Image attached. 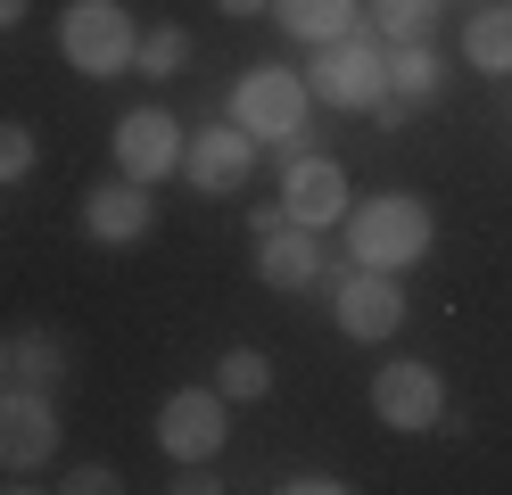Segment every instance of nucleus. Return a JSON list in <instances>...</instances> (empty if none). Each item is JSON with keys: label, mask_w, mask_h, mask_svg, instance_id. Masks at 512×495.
I'll list each match as a JSON object with an SVG mask.
<instances>
[{"label": "nucleus", "mask_w": 512, "mask_h": 495, "mask_svg": "<svg viewBox=\"0 0 512 495\" xmlns=\"http://www.w3.org/2000/svg\"><path fill=\"white\" fill-rule=\"evenodd\" d=\"M347 256L356 264H380V273H405V264H422L430 256V240H438V223H430V207L413 190H380V198H364V207H347Z\"/></svg>", "instance_id": "1"}, {"label": "nucleus", "mask_w": 512, "mask_h": 495, "mask_svg": "<svg viewBox=\"0 0 512 495\" xmlns=\"http://www.w3.org/2000/svg\"><path fill=\"white\" fill-rule=\"evenodd\" d=\"M133 50H141V25H133L124 0H67V9H58V58H67L75 75L108 83V75L133 66Z\"/></svg>", "instance_id": "2"}, {"label": "nucleus", "mask_w": 512, "mask_h": 495, "mask_svg": "<svg viewBox=\"0 0 512 495\" xmlns=\"http://www.w3.org/2000/svg\"><path fill=\"white\" fill-rule=\"evenodd\" d=\"M306 91L339 116H372V99L389 91V42L380 33H339V42H314Z\"/></svg>", "instance_id": "3"}, {"label": "nucleus", "mask_w": 512, "mask_h": 495, "mask_svg": "<svg viewBox=\"0 0 512 495\" xmlns=\"http://www.w3.org/2000/svg\"><path fill=\"white\" fill-rule=\"evenodd\" d=\"M323 281H331V322L347 330V339L389 347L397 330H405V281H397V273L347 256V264H323Z\"/></svg>", "instance_id": "4"}, {"label": "nucleus", "mask_w": 512, "mask_h": 495, "mask_svg": "<svg viewBox=\"0 0 512 495\" xmlns=\"http://www.w3.org/2000/svg\"><path fill=\"white\" fill-rule=\"evenodd\" d=\"M58 388H25V380H0V471L9 479H34L42 462L58 454Z\"/></svg>", "instance_id": "5"}, {"label": "nucleus", "mask_w": 512, "mask_h": 495, "mask_svg": "<svg viewBox=\"0 0 512 495\" xmlns=\"http://www.w3.org/2000/svg\"><path fill=\"white\" fill-rule=\"evenodd\" d=\"M306 108H314V91H306V75H290V66H248V75L232 83V124L256 149L306 132Z\"/></svg>", "instance_id": "6"}, {"label": "nucleus", "mask_w": 512, "mask_h": 495, "mask_svg": "<svg viewBox=\"0 0 512 495\" xmlns=\"http://www.w3.org/2000/svg\"><path fill=\"white\" fill-rule=\"evenodd\" d=\"M372 413H380V429H397V438H422V429H446V372L438 363H413V355H397V363H380L372 372Z\"/></svg>", "instance_id": "7"}, {"label": "nucleus", "mask_w": 512, "mask_h": 495, "mask_svg": "<svg viewBox=\"0 0 512 495\" xmlns=\"http://www.w3.org/2000/svg\"><path fill=\"white\" fill-rule=\"evenodd\" d=\"M223 438H232L223 388H174L166 405H157V446H166V462H215Z\"/></svg>", "instance_id": "8"}, {"label": "nucleus", "mask_w": 512, "mask_h": 495, "mask_svg": "<svg viewBox=\"0 0 512 495\" xmlns=\"http://www.w3.org/2000/svg\"><path fill=\"white\" fill-rule=\"evenodd\" d=\"M347 207H356V190H347L339 157H314V149L281 157V215H290V223L331 231V223H347Z\"/></svg>", "instance_id": "9"}, {"label": "nucleus", "mask_w": 512, "mask_h": 495, "mask_svg": "<svg viewBox=\"0 0 512 495\" xmlns=\"http://www.w3.org/2000/svg\"><path fill=\"white\" fill-rule=\"evenodd\" d=\"M108 149H116V174H133V182H166V174H182L190 132H182L174 108H124Z\"/></svg>", "instance_id": "10"}, {"label": "nucleus", "mask_w": 512, "mask_h": 495, "mask_svg": "<svg viewBox=\"0 0 512 495\" xmlns=\"http://www.w3.org/2000/svg\"><path fill=\"white\" fill-rule=\"evenodd\" d=\"M182 174H190V190H207V198H232V190H248V174H256V141L223 116V124H207V132H190V149H182Z\"/></svg>", "instance_id": "11"}, {"label": "nucleus", "mask_w": 512, "mask_h": 495, "mask_svg": "<svg viewBox=\"0 0 512 495\" xmlns=\"http://www.w3.org/2000/svg\"><path fill=\"white\" fill-rule=\"evenodd\" d=\"M149 223H157L149 182L116 174V182H100V190H83V231H91L100 248H141V240H149Z\"/></svg>", "instance_id": "12"}, {"label": "nucleus", "mask_w": 512, "mask_h": 495, "mask_svg": "<svg viewBox=\"0 0 512 495\" xmlns=\"http://www.w3.org/2000/svg\"><path fill=\"white\" fill-rule=\"evenodd\" d=\"M323 231H306V223H290L281 215L273 231H256V281L265 289H314L323 281Z\"/></svg>", "instance_id": "13"}, {"label": "nucleus", "mask_w": 512, "mask_h": 495, "mask_svg": "<svg viewBox=\"0 0 512 495\" xmlns=\"http://www.w3.org/2000/svg\"><path fill=\"white\" fill-rule=\"evenodd\" d=\"M273 25L290 33V42H339V33H356V0H273Z\"/></svg>", "instance_id": "14"}, {"label": "nucleus", "mask_w": 512, "mask_h": 495, "mask_svg": "<svg viewBox=\"0 0 512 495\" xmlns=\"http://www.w3.org/2000/svg\"><path fill=\"white\" fill-rule=\"evenodd\" d=\"M463 66H479V75H512V0H504V9L479 0V17H463Z\"/></svg>", "instance_id": "15"}, {"label": "nucleus", "mask_w": 512, "mask_h": 495, "mask_svg": "<svg viewBox=\"0 0 512 495\" xmlns=\"http://www.w3.org/2000/svg\"><path fill=\"white\" fill-rule=\"evenodd\" d=\"M9 380L58 388V380H67V339H58V330H17V339H9Z\"/></svg>", "instance_id": "16"}, {"label": "nucleus", "mask_w": 512, "mask_h": 495, "mask_svg": "<svg viewBox=\"0 0 512 495\" xmlns=\"http://www.w3.org/2000/svg\"><path fill=\"white\" fill-rule=\"evenodd\" d=\"M215 388H223V405H256V396H273V355L265 347H223Z\"/></svg>", "instance_id": "17"}, {"label": "nucleus", "mask_w": 512, "mask_h": 495, "mask_svg": "<svg viewBox=\"0 0 512 495\" xmlns=\"http://www.w3.org/2000/svg\"><path fill=\"white\" fill-rule=\"evenodd\" d=\"M438 83H446V58H438L430 42H397V50H389V91H405L413 108L438 99Z\"/></svg>", "instance_id": "18"}, {"label": "nucleus", "mask_w": 512, "mask_h": 495, "mask_svg": "<svg viewBox=\"0 0 512 495\" xmlns=\"http://www.w3.org/2000/svg\"><path fill=\"white\" fill-rule=\"evenodd\" d=\"M438 9H446V0H372V33H380V42H430V33H438Z\"/></svg>", "instance_id": "19"}, {"label": "nucleus", "mask_w": 512, "mask_h": 495, "mask_svg": "<svg viewBox=\"0 0 512 495\" xmlns=\"http://www.w3.org/2000/svg\"><path fill=\"white\" fill-rule=\"evenodd\" d=\"M133 66H141L149 83H174L182 66H190V33H182V25H149L141 50H133Z\"/></svg>", "instance_id": "20"}, {"label": "nucleus", "mask_w": 512, "mask_h": 495, "mask_svg": "<svg viewBox=\"0 0 512 495\" xmlns=\"http://www.w3.org/2000/svg\"><path fill=\"white\" fill-rule=\"evenodd\" d=\"M34 124H17V116H0V190H9V182H25V174H34Z\"/></svg>", "instance_id": "21"}, {"label": "nucleus", "mask_w": 512, "mask_h": 495, "mask_svg": "<svg viewBox=\"0 0 512 495\" xmlns=\"http://www.w3.org/2000/svg\"><path fill=\"white\" fill-rule=\"evenodd\" d=\"M58 487H67V495H108V487H124V479L108 471V462H75V471L58 479Z\"/></svg>", "instance_id": "22"}, {"label": "nucleus", "mask_w": 512, "mask_h": 495, "mask_svg": "<svg viewBox=\"0 0 512 495\" xmlns=\"http://www.w3.org/2000/svg\"><path fill=\"white\" fill-rule=\"evenodd\" d=\"M281 495H347V479H331V471H290Z\"/></svg>", "instance_id": "23"}, {"label": "nucleus", "mask_w": 512, "mask_h": 495, "mask_svg": "<svg viewBox=\"0 0 512 495\" xmlns=\"http://www.w3.org/2000/svg\"><path fill=\"white\" fill-rule=\"evenodd\" d=\"M372 124H380V132L413 124V99H405V91H380V99H372Z\"/></svg>", "instance_id": "24"}, {"label": "nucleus", "mask_w": 512, "mask_h": 495, "mask_svg": "<svg viewBox=\"0 0 512 495\" xmlns=\"http://www.w3.org/2000/svg\"><path fill=\"white\" fill-rule=\"evenodd\" d=\"M174 471H182V479H166L174 495H215L223 487V479H207V462H174Z\"/></svg>", "instance_id": "25"}, {"label": "nucleus", "mask_w": 512, "mask_h": 495, "mask_svg": "<svg viewBox=\"0 0 512 495\" xmlns=\"http://www.w3.org/2000/svg\"><path fill=\"white\" fill-rule=\"evenodd\" d=\"M215 9H223V17H265L273 0H215Z\"/></svg>", "instance_id": "26"}, {"label": "nucleus", "mask_w": 512, "mask_h": 495, "mask_svg": "<svg viewBox=\"0 0 512 495\" xmlns=\"http://www.w3.org/2000/svg\"><path fill=\"white\" fill-rule=\"evenodd\" d=\"M25 9H34V0H0V33H9V25H25Z\"/></svg>", "instance_id": "27"}, {"label": "nucleus", "mask_w": 512, "mask_h": 495, "mask_svg": "<svg viewBox=\"0 0 512 495\" xmlns=\"http://www.w3.org/2000/svg\"><path fill=\"white\" fill-rule=\"evenodd\" d=\"M0 380H9V339H0Z\"/></svg>", "instance_id": "28"}]
</instances>
